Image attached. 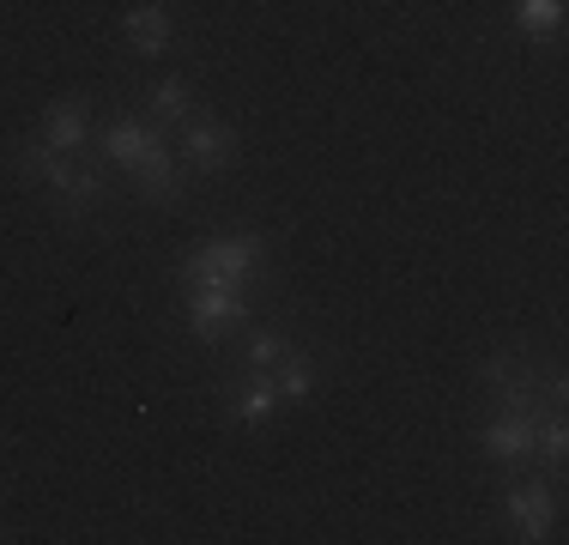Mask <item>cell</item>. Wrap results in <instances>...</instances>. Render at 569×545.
<instances>
[{"label":"cell","mask_w":569,"mask_h":545,"mask_svg":"<svg viewBox=\"0 0 569 545\" xmlns=\"http://www.w3.org/2000/svg\"><path fill=\"white\" fill-rule=\"evenodd\" d=\"M91 103L86 98H61L43 109V121H37V140L43 146H61V152H91Z\"/></svg>","instance_id":"cell-9"},{"label":"cell","mask_w":569,"mask_h":545,"mask_svg":"<svg viewBox=\"0 0 569 545\" xmlns=\"http://www.w3.org/2000/svg\"><path fill=\"white\" fill-rule=\"evenodd\" d=\"M242 376H254V382H267V388L279 394V406L291 400V406H303L309 394H316V370H309V358L297 346H284L279 334H254L249 339V370Z\"/></svg>","instance_id":"cell-5"},{"label":"cell","mask_w":569,"mask_h":545,"mask_svg":"<svg viewBox=\"0 0 569 545\" xmlns=\"http://www.w3.org/2000/svg\"><path fill=\"white\" fill-rule=\"evenodd\" d=\"M19 170L31 188H43L49 200H56L61 212H98L103 207V170L91 152H61V146H43L31 133V140L19 146Z\"/></svg>","instance_id":"cell-2"},{"label":"cell","mask_w":569,"mask_h":545,"mask_svg":"<svg viewBox=\"0 0 569 545\" xmlns=\"http://www.w3.org/2000/svg\"><path fill=\"white\" fill-rule=\"evenodd\" d=\"M515 24H521L533 43H558V31H563V0H515Z\"/></svg>","instance_id":"cell-12"},{"label":"cell","mask_w":569,"mask_h":545,"mask_svg":"<svg viewBox=\"0 0 569 545\" xmlns=\"http://www.w3.org/2000/svg\"><path fill=\"white\" fill-rule=\"evenodd\" d=\"M152 116H158V128H182L188 116H194V86H188L182 73H170V79H158L152 86Z\"/></svg>","instance_id":"cell-11"},{"label":"cell","mask_w":569,"mask_h":545,"mask_svg":"<svg viewBox=\"0 0 569 545\" xmlns=\"http://www.w3.org/2000/svg\"><path fill=\"white\" fill-rule=\"evenodd\" d=\"M188 297V327H194V339H224L230 327H242L249 316V297L242 291H182Z\"/></svg>","instance_id":"cell-8"},{"label":"cell","mask_w":569,"mask_h":545,"mask_svg":"<svg viewBox=\"0 0 569 545\" xmlns=\"http://www.w3.org/2000/svg\"><path fill=\"white\" fill-rule=\"evenodd\" d=\"M503 509H509L515 539H551V534H558V497H551L546 485L515 479V485H509V497H503Z\"/></svg>","instance_id":"cell-7"},{"label":"cell","mask_w":569,"mask_h":545,"mask_svg":"<svg viewBox=\"0 0 569 545\" xmlns=\"http://www.w3.org/2000/svg\"><path fill=\"white\" fill-rule=\"evenodd\" d=\"M103 152L110 164L133 176V182L146 188V195L158 200V207H176V188H182V170H176L170 146H164V128L158 121H140V116H116L110 128H103Z\"/></svg>","instance_id":"cell-3"},{"label":"cell","mask_w":569,"mask_h":545,"mask_svg":"<svg viewBox=\"0 0 569 545\" xmlns=\"http://www.w3.org/2000/svg\"><path fill=\"white\" fill-rule=\"evenodd\" d=\"M485 394H491V418L479 425V448L497 467L521 473L533 460H546L551 473L569 455V430H563V388L558 376H546L527 351H497L479 370Z\"/></svg>","instance_id":"cell-1"},{"label":"cell","mask_w":569,"mask_h":545,"mask_svg":"<svg viewBox=\"0 0 569 545\" xmlns=\"http://www.w3.org/2000/svg\"><path fill=\"white\" fill-rule=\"evenodd\" d=\"M273 406H279V394L254 376H242L237 394H230V418H237V425H261V418H273Z\"/></svg>","instance_id":"cell-13"},{"label":"cell","mask_w":569,"mask_h":545,"mask_svg":"<svg viewBox=\"0 0 569 545\" xmlns=\"http://www.w3.org/2000/svg\"><path fill=\"white\" fill-rule=\"evenodd\" d=\"M176 140H182V158L194 164V176H224L230 164H237V133H230L224 121L200 116V109L176 128Z\"/></svg>","instance_id":"cell-6"},{"label":"cell","mask_w":569,"mask_h":545,"mask_svg":"<svg viewBox=\"0 0 569 545\" xmlns=\"http://www.w3.org/2000/svg\"><path fill=\"white\" fill-rule=\"evenodd\" d=\"M261 267H267V242L254 230H230V237L200 242L182 261V291H242L249 297Z\"/></svg>","instance_id":"cell-4"},{"label":"cell","mask_w":569,"mask_h":545,"mask_svg":"<svg viewBox=\"0 0 569 545\" xmlns=\"http://www.w3.org/2000/svg\"><path fill=\"white\" fill-rule=\"evenodd\" d=\"M121 31H128V43L140 54H164L170 49V12L158 7V0H140V7H128Z\"/></svg>","instance_id":"cell-10"}]
</instances>
